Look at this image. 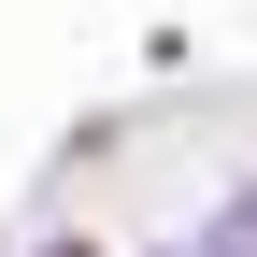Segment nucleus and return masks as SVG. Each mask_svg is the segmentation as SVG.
<instances>
[{
    "instance_id": "1",
    "label": "nucleus",
    "mask_w": 257,
    "mask_h": 257,
    "mask_svg": "<svg viewBox=\"0 0 257 257\" xmlns=\"http://www.w3.org/2000/svg\"><path fill=\"white\" fill-rule=\"evenodd\" d=\"M172 257H257V186H243V200H214V229H186Z\"/></svg>"
},
{
    "instance_id": "2",
    "label": "nucleus",
    "mask_w": 257,
    "mask_h": 257,
    "mask_svg": "<svg viewBox=\"0 0 257 257\" xmlns=\"http://www.w3.org/2000/svg\"><path fill=\"white\" fill-rule=\"evenodd\" d=\"M43 257H100V243H72V229H57V243H43Z\"/></svg>"
}]
</instances>
